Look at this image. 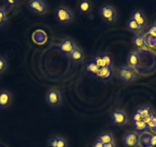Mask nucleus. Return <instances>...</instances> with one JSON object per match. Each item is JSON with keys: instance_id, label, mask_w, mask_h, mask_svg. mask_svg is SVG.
Masks as SVG:
<instances>
[{"instance_id": "dca6fc26", "label": "nucleus", "mask_w": 156, "mask_h": 147, "mask_svg": "<svg viewBox=\"0 0 156 147\" xmlns=\"http://www.w3.org/2000/svg\"><path fill=\"white\" fill-rule=\"evenodd\" d=\"M133 45L139 50H145L147 47L145 37L143 34H139L133 38Z\"/></svg>"}, {"instance_id": "473e14b6", "label": "nucleus", "mask_w": 156, "mask_h": 147, "mask_svg": "<svg viewBox=\"0 0 156 147\" xmlns=\"http://www.w3.org/2000/svg\"><path fill=\"white\" fill-rule=\"evenodd\" d=\"M155 117H156V112H155Z\"/></svg>"}, {"instance_id": "aec40b11", "label": "nucleus", "mask_w": 156, "mask_h": 147, "mask_svg": "<svg viewBox=\"0 0 156 147\" xmlns=\"http://www.w3.org/2000/svg\"><path fill=\"white\" fill-rule=\"evenodd\" d=\"M99 55L101 57L105 67H112V66H113V58H112L111 54L107 53V52H103V53H100Z\"/></svg>"}, {"instance_id": "c756f323", "label": "nucleus", "mask_w": 156, "mask_h": 147, "mask_svg": "<svg viewBox=\"0 0 156 147\" xmlns=\"http://www.w3.org/2000/svg\"><path fill=\"white\" fill-rule=\"evenodd\" d=\"M133 121L143 120H142V117H141V115L139 114V113H138L136 111L134 112V114H133Z\"/></svg>"}, {"instance_id": "a878e982", "label": "nucleus", "mask_w": 156, "mask_h": 147, "mask_svg": "<svg viewBox=\"0 0 156 147\" xmlns=\"http://www.w3.org/2000/svg\"><path fill=\"white\" fill-rule=\"evenodd\" d=\"M58 136H53L48 140V147H57Z\"/></svg>"}, {"instance_id": "5701e85b", "label": "nucleus", "mask_w": 156, "mask_h": 147, "mask_svg": "<svg viewBox=\"0 0 156 147\" xmlns=\"http://www.w3.org/2000/svg\"><path fill=\"white\" fill-rule=\"evenodd\" d=\"M7 19H8V14H7L6 9L0 8V27L6 22Z\"/></svg>"}, {"instance_id": "f3484780", "label": "nucleus", "mask_w": 156, "mask_h": 147, "mask_svg": "<svg viewBox=\"0 0 156 147\" xmlns=\"http://www.w3.org/2000/svg\"><path fill=\"white\" fill-rule=\"evenodd\" d=\"M93 9H94V5H93L92 2L88 0H83L79 4V12L80 14H89L92 12Z\"/></svg>"}, {"instance_id": "9d476101", "label": "nucleus", "mask_w": 156, "mask_h": 147, "mask_svg": "<svg viewBox=\"0 0 156 147\" xmlns=\"http://www.w3.org/2000/svg\"><path fill=\"white\" fill-rule=\"evenodd\" d=\"M86 57L84 51L80 47H76L73 52L68 57L70 61L75 64H80L83 62Z\"/></svg>"}, {"instance_id": "4be33fe9", "label": "nucleus", "mask_w": 156, "mask_h": 147, "mask_svg": "<svg viewBox=\"0 0 156 147\" xmlns=\"http://www.w3.org/2000/svg\"><path fill=\"white\" fill-rule=\"evenodd\" d=\"M140 144L144 147H151V135H142L140 138Z\"/></svg>"}, {"instance_id": "0eeeda50", "label": "nucleus", "mask_w": 156, "mask_h": 147, "mask_svg": "<svg viewBox=\"0 0 156 147\" xmlns=\"http://www.w3.org/2000/svg\"><path fill=\"white\" fill-rule=\"evenodd\" d=\"M28 7L31 12L36 15H45L48 11L47 3L42 0H31L28 2Z\"/></svg>"}, {"instance_id": "39448f33", "label": "nucleus", "mask_w": 156, "mask_h": 147, "mask_svg": "<svg viewBox=\"0 0 156 147\" xmlns=\"http://www.w3.org/2000/svg\"><path fill=\"white\" fill-rule=\"evenodd\" d=\"M77 47L76 41L70 37H66L63 38L58 45V50L62 55L69 57L70 54Z\"/></svg>"}, {"instance_id": "20e7f679", "label": "nucleus", "mask_w": 156, "mask_h": 147, "mask_svg": "<svg viewBox=\"0 0 156 147\" xmlns=\"http://www.w3.org/2000/svg\"><path fill=\"white\" fill-rule=\"evenodd\" d=\"M110 120L112 125L116 127H123L128 124L129 117L123 109H115L110 114Z\"/></svg>"}, {"instance_id": "6ab92c4d", "label": "nucleus", "mask_w": 156, "mask_h": 147, "mask_svg": "<svg viewBox=\"0 0 156 147\" xmlns=\"http://www.w3.org/2000/svg\"><path fill=\"white\" fill-rule=\"evenodd\" d=\"M97 139H100L103 144L110 143V142H114L113 134H112V132L108 131V130L102 132V133L99 135V137L97 138Z\"/></svg>"}, {"instance_id": "2eb2a0df", "label": "nucleus", "mask_w": 156, "mask_h": 147, "mask_svg": "<svg viewBox=\"0 0 156 147\" xmlns=\"http://www.w3.org/2000/svg\"><path fill=\"white\" fill-rule=\"evenodd\" d=\"M100 67L97 64V63L95 62L94 59L90 60L87 63L86 65V73L88 75L92 77H95V76L97 75V74L98 73L99 70H100Z\"/></svg>"}, {"instance_id": "393cba45", "label": "nucleus", "mask_w": 156, "mask_h": 147, "mask_svg": "<svg viewBox=\"0 0 156 147\" xmlns=\"http://www.w3.org/2000/svg\"><path fill=\"white\" fill-rule=\"evenodd\" d=\"M68 146V142L67 140L64 137L61 136H58V143L57 147H67Z\"/></svg>"}, {"instance_id": "a211bd4d", "label": "nucleus", "mask_w": 156, "mask_h": 147, "mask_svg": "<svg viewBox=\"0 0 156 147\" xmlns=\"http://www.w3.org/2000/svg\"><path fill=\"white\" fill-rule=\"evenodd\" d=\"M126 28H127V29L129 30L130 31L136 33V34H141V32H142V31L144 30L143 27H142L141 25H139V24L136 22V21H134L133 19H129L128 20V22H127Z\"/></svg>"}, {"instance_id": "2f4dec72", "label": "nucleus", "mask_w": 156, "mask_h": 147, "mask_svg": "<svg viewBox=\"0 0 156 147\" xmlns=\"http://www.w3.org/2000/svg\"><path fill=\"white\" fill-rule=\"evenodd\" d=\"M103 147H116V145H115V142H110V143L104 144Z\"/></svg>"}, {"instance_id": "f03ea898", "label": "nucleus", "mask_w": 156, "mask_h": 147, "mask_svg": "<svg viewBox=\"0 0 156 147\" xmlns=\"http://www.w3.org/2000/svg\"><path fill=\"white\" fill-rule=\"evenodd\" d=\"M119 80L126 84H129L135 81L138 77V74L136 69L130 67L129 64L122 65L118 69L117 72Z\"/></svg>"}, {"instance_id": "9b49d317", "label": "nucleus", "mask_w": 156, "mask_h": 147, "mask_svg": "<svg viewBox=\"0 0 156 147\" xmlns=\"http://www.w3.org/2000/svg\"><path fill=\"white\" fill-rule=\"evenodd\" d=\"M12 103V95L7 90L0 91V109H5L11 106Z\"/></svg>"}, {"instance_id": "423d86ee", "label": "nucleus", "mask_w": 156, "mask_h": 147, "mask_svg": "<svg viewBox=\"0 0 156 147\" xmlns=\"http://www.w3.org/2000/svg\"><path fill=\"white\" fill-rule=\"evenodd\" d=\"M45 101L47 104L51 107L59 106L62 102V94L61 91L55 88L49 89L46 94Z\"/></svg>"}, {"instance_id": "4468645a", "label": "nucleus", "mask_w": 156, "mask_h": 147, "mask_svg": "<svg viewBox=\"0 0 156 147\" xmlns=\"http://www.w3.org/2000/svg\"><path fill=\"white\" fill-rule=\"evenodd\" d=\"M128 64L130 67L136 68L139 67V61H140V54L138 51H133L129 54L127 57Z\"/></svg>"}, {"instance_id": "b1692460", "label": "nucleus", "mask_w": 156, "mask_h": 147, "mask_svg": "<svg viewBox=\"0 0 156 147\" xmlns=\"http://www.w3.org/2000/svg\"><path fill=\"white\" fill-rule=\"evenodd\" d=\"M7 67H8L7 60L5 58H3V57L0 56V74L4 73L6 70Z\"/></svg>"}, {"instance_id": "c85d7f7f", "label": "nucleus", "mask_w": 156, "mask_h": 147, "mask_svg": "<svg viewBox=\"0 0 156 147\" xmlns=\"http://www.w3.org/2000/svg\"><path fill=\"white\" fill-rule=\"evenodd\" d=\"M104 144L100 140V139H97L92 144V147H103Z\"/></svg>"}, {"instance_id": "bb28decb", "label": "nucleus", "mask_w": 156, "mask_h": 147, "mask_svg": "<svg viewBox=\"0 0 156 147\" xmlns=\"http://www.w3.org/2000/svg\"><path fill=\"white\" fill-rule=\"evenodd\" d=\"M20 2L19 1H13V0H9V1H6L5 2V6L6 9H12L15 7H17L19 5Z\"/></svg>"}, {"instance_id": "cd10ccee", "label": "nucleus", "mask_w": 156, "mask_h": 147, "mask_svg": "<svg viewBox=\"0 0 156 147\" xmlns=\"http://www.w3.org/2000/svg\"><path fill=\"white\" fill-rule=\"evenodd\" d=\"M148 34H150V35H151L152 37L156 38V25H154L151 27H150Z\"/></svg>"}, {"instance_id": "412c9836", "label": "nucleus", "mask_w": 156, "mask_h": 147, "mask_svg": "<svg viewBox=\"0 0 156 147\" xmlns=\"http://www.w3.org/2000/svg\"><path fill=\"white\" fill-rule=\"evenodd\" d=\"M135 111L139 113L141 115V117H142V120H144L145 118H146L147 117L151 114V112H152V109H151L150 106H147V105H142V106H139Z\"/></svg>"}, {"instance_id": "7c9ffc66", "label": "nucleus", "mask_w": 156, "mask_h": 147, "mask_svg": "<svg viewBox=\"0 0 156 147\" xmlns=\"http://www.w3.org/2000/svg\"><path fill=\"white\" fill-rule=\"evenodd\" d=\"M151 147H156V134L151 135Z\"/></svg>"}, {"instance_id": "f257e3e1", "label": "nucleus", "mask_w": 156, "mask_h": 147, "mask_svg": "<svg viewBox=\"0 0 156 147\" xmlns=\"http://www.w3.org/2000/svg\"><path fill=\"white\" fill-rule=\"evenodd\" d=\"M73 12L67 6L61 5L57 8L55 13V21L60 25H67L73 20Z\"/></svg>"}, {"instance_id": "1a4fd4ad", "label": "nucleus", "mask_w": 156, "mask_h": 147, "mask_svg": "<svg viewBox=\"0 0 156 147\" xmlns=\"http://www.w3.org/2000/svg\"><path fill=\"white\" fill-rule=\"evenodd\" d=\"M114 75L113 67H103L99 70L94 78L99 81H108Z\"/></svg>"}, {"instance_id": "6e6552de", "label": "nucleus", "mask_w": 156, "mask_h": 147, "mask_svg": "<svg viewBox=\"0 0 156 147\" xmlns=\"http://www.w3.org/2000/svg\"><path fill=\"white\" fill-rule=\"evenodd\" d=\"M140 134L130 130L124 135L123 145L125 147H139L140 145Z\"/></svg>"}, {"instance_id": "f8f14e48", "label": "nucleus", "mask_w": 156, "mask_h": 147, "mask_svg": "<svg viewBox=\"0 0 156 147\" xmlns=\"http://www.w3.org/2000/svg\"><path fill=\"white\" fill-rule=\"evenodd\" d=\"M130 19H133L136 21L139 25L145 28V24H146V16H145V13L143 10L142 9H136L132 14V16Z\"/></svg>"}, {"instance_id": "ddd939ff", "label": "nucleus", "mask_w": 156, "mask_h": 147, "mask_svg": "<svg viewBox=\"0 0 156 147\" xmlns=\"http://www.w3.org/2000/svg\"><path fill=\"white\" fill-rule=\"evenodd\" d=\"M132 127H133V131L136 132L139 134L144 133L150 130V127L148 124L144 120L133 121V124H132Z\"/></svg>"}, {"instance_id": "7ed1b4c3", "label": "nucleus", "mask_w": 156, "mask_h": 147, "mask_svg": "<svg viewBox=\"0 0 156 147\" xmlns=\"http://www.w3.org/2000/svg\"><path fill=\"white\" fill-rule=\"evenodd\" d=\"M100 16L102 20L107 24H114L116 22L118 13L114 6L106 4L100 9Z\"/></svg>"}]
</instances>
